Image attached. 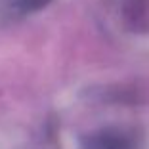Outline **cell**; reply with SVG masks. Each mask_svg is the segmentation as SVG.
<instances>
[{
    "mask_svg": "<svg viewBox=\"0 0 149 149\" xmlns=\"http://www.w3.org/2000/svg\"><path fill=\"white\" fill-rule=\"evenodd\" d=\"M42 4H46V0H25V6H42Z\"/></svg>",
    "mask_w": 149,
    "mask_h": 149,
    "instance_id": "1",
    "label": "cell"
}]
</instances>
